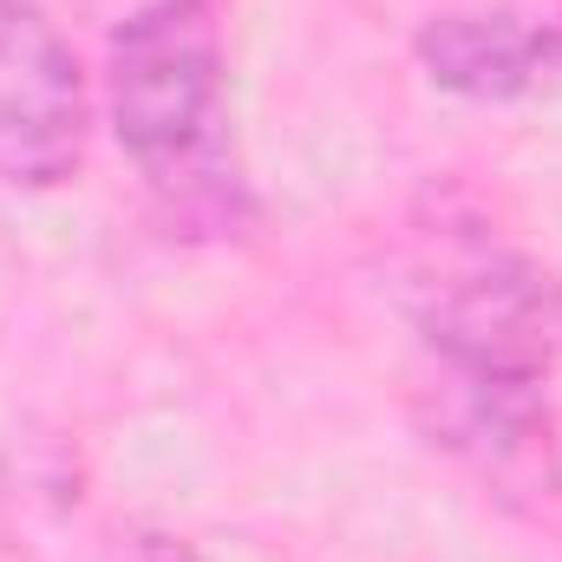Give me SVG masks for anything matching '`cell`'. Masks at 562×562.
Wrapping results in <instances>:
<instances>
[{"label": "cell", "instance_id": "6da1fadb", "mask_svg": "<svg viewBox=\"0 0 562 562\" xmlns=\"http://www.w3.org/2000/svg\"><path fill=\"white\" fill-rule=\"evenodd\" d=\"M112 132L177 236H236L256 216L236 112L223 0H144L105 59Z\"/></svg>", "mask_w": 562, "mask_h": 562}, {"label": "cell", "instance_id": "5b68a950", "mask_svg": "<svg viewBox=\"0 0 562 562\" xmlns=\"http://www.w3.org/2000/svg\"><path fill=\"white\" fill-rule=\"evenodd\" d=\"M425 79L458 99L517 105L562 92V0H477L431 13L413 40Z\"/></svg>", "mask_w": 562, "mask_h": 562}, {"label": "cell", "instance_id": "7a4b0ae2", "mask_svg": "<svg viewBox=\"0 0 562 562\" xmlns=\"http://www.w3.org/2000/svg\"><path fill=\"white\" fill-rule=\"evenodd\" d=\"M400 301L419 327L425 367L550 386L562 353V281L491 229L451 216L419 229Z\"/></svg>", "mask_w": 562, "mask_h": 562}, {"label": "cell", "instance_id": "277c9868", "mask_svg": "<svg viewBox=\"0 0 562 562\" xmlns=\"http://www.w3.org/2000/svg\"><path fill=\"white\" fill-rule=\"evenodd\" d=\"M92 138V92L72 40L33 0H0V183L59 190Z\"/></svg>", "mask_w": 562, "mask_h": 562}, {"label": "cell", "instance_id": "3957f363", "mask_svg": "<svg viewBox=\"0 0 562 562\" xmlns=\"http://www.w3.org/2000/svg\"><path fill=\"white\" fill-rule=\"evenodd\" d=\"M419 413L431 445H445L497 504L550 517L562 504V445L543 380H484L425 367Z\"/></svg>", "mask_w": 562, "mask_h": 562}, {"label": "cell", "instance_id": "8992f818", "mask_svg": "<svg viewBox=\"0 0 562 562\" xmlns=\"http://www.w3.org/2000/svg\"><path fill=\"white\" fill-rule=\"evenodd\" d=\"M112 562H210L203 550H190L183 537H164V530H132L119 550H112Z\"/></svg>", "mask_w": 562, "mask_h": 562}]
</instances>
